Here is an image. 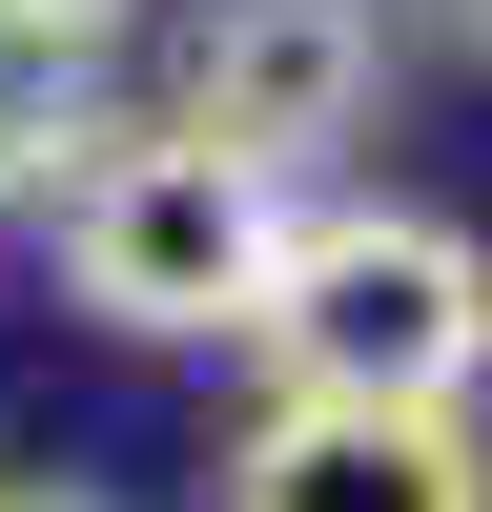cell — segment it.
<instances>
[{
    "mask_svg": "<svg viewBox=\"0 0 492 512\" xmlns=\"http://www.w3.org/2000/svg\"><path fill=\"white\" fill-rule=\"evenodd\" d=\"M21 21H82V41H123V21H144V0H21Z\"/></svg>",
    "mask_w": 492,
    "mask_h": 512,
    "instance_id": "cell-8",
    "label": "cell"
},
{
    "mask_svg": "<svg viewBox=\"0 0 492 512\" xmlns=\"http://www.w3.org/2000/svg\"><path fill=\"white\" fill-rule=\"evenodd\" d=\"M123 41H82V21H21V0H0V226H21V205H62V164L103 144L123 123Z\"/></svg>",
    "mask_w": 492,
    "mask_h": 512,
    "instance_id": "cell-5",
    "label": "cell"
},
{
    "mask_svg": "<svg viewBox=\"0 0 492 512\" xmlns=\"http://www.w3.org/2000/svg\"><path fill=\"white\" fill-rule=\"evenodd\" d=\"M287 205L308 185H267V164L185 144V123L144 103V123H103V144L62 164L41 246H62V308L123 328V349H246V308H267V267H287Z\"/></svg>",
    "mask_w": 492,
    "mask_h": 512,
    "instance_id": "cell-2",
    "label": "cell"
},
{
    "mask_svg": "<svg viewBox=\"0 0 492 512\" xmlns=\"http://www.w3.org/2000/svg\"><path fill=\"white\" fill-rule=\"evenodd\" d=\"M205 512H492V431L472 410H349V390H267L226 431Z\"/></svg>",
    "mask_w": 492,
    "mask_h": 512,
    "instance_id": "cell-4",
    "label": "cell"
},
{
    "mask_svg": "<svg viewBox=\"0 0 492 512\" xmlns=\"http://www.w3.org/2000/svg\"><path fill=\"white\" fill-rule=\"evenodd\" d=\"M246 369L267 390H349V410H472L492 390V246L451 205L308 185L267 308H246Z\"/></svg>",
    "mask_w": 492,
    "mask_h": 512,
    "instance_id": "cell-1",
    "label": "cell"
},
{
    "mask_svg": "<svg viewBox=\"0 0 492 512\" xmlns=\"http://www.w3.org/2000/svg\"><path fill=\"white\" fill-rule=\"evenodd\" d=\"M390 62H410L390 0H185L164 21V123L267 164V185H328L390 123Z\"/></svg>",
    "mask_w": 492,
    "mask_h": 512,
    "instance_id": "cell-3",
    "label": "cell"
},
{
    "mask_svg": "<svg viewBox=\"0 0 492 512\" xmlns=\"http://www.w3.org/2000/svg\"><path fill=\"white\" fill-rule=\"evenodd\" d=\"M390 21H410V62H472L492 82V0H390Z\"/></svg>",
    "mask_w": 492,
    "mask_h": 512,
    "instance_id": "cell-6",
    "label": "cell"
},
{
    "mask_svg": "<svg viewBox=\"0 0 492 512\" xmlns=\"http://www.w3.org/2000/svg\"><path fill=\"white\" fill-rule=\"evenodd\" d=\"M0 512H123V492H82V472H0Z\"/></svg>",
    "mask_w": 492,
    "mask_h": 512,
    "instance_id": "cell-7",
    "label": "cell"
}]
</instances>
